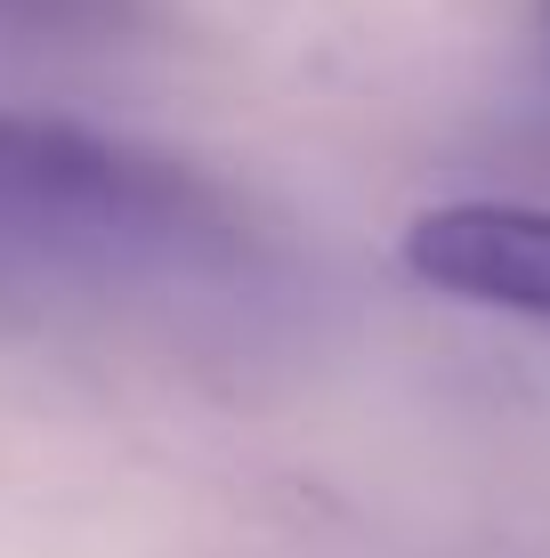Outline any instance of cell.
Here are the masks:
<instances>
[{
    "label": "cell",
    "mask_w": 550,
    "mask_h": 558,
    "mask_svg": "<svg viewBox=\"0 0 550 558\" xmlns=\"http://www.w3.org/2000/svg\"><path fill=\"white\" fill-rule=\"evenodd\" d=\"M396 259L462 307L550 324V210L535 203H438L405 227Z\"/></svg>",
    "instance_id": "obj_2"
},
{
    "label": "cell",
    "mask_w": 550,
    "mask_h": 558,
    "mask_svg": "<svg viewBox=\"0 0 550 558\" xmlns=\"http://www.w3.org/2000/svg\"><path fill=\"white\" fill-rule=\"evenodd\" d=\"M0 243L73 259H203L235 243V219L170 154L113 146L41 113H0Z\"/></svg>",
    "instance_id": "obj_1"
}]
</instances>
